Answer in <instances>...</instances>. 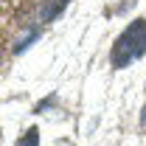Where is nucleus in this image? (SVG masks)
<instances>
[{"label": "nucleus", "mask_w": 146, "mask_h": 146, "mask_svg": "<svg viewBox=\"0 0 146 146\" xmlns=\"http://www.w3.org/2000/svg\"><path fill=\"white\" fill-rule=\"evenodd\" d=\"M143 54H146V20H132L129 28L115 39L112 65L115 68H127L129 62L141 59Z\"/></svg>", "instance_id": "1"}, {"label": "nucleus", "mask_w": 146, "mask_h": 146, "mask_svg": "<svg viewBox=\"0 0 146 146\" xmlns=\"http://www.w3.org/2000/svg\"><path fill=\"white\" fill-rule=\"evenodd\" d=\"M65 6H68V0H45V6H42V20H54Z\"/></svg>", "instance_id": "2"}, {"label": "nucleus", "mask_w": 146, "mask_h": 146, "mask_svg": "<svg viewBox=\"0 0 146 146\" xmlns=\"http://www.w3.org/2000/svg\"><path fill=\"white\" fill-rule=\"evenodd\" d=\"M36 138H39V129L31 127L25 135H23V138H20V143H17V146H36Z\"/></svg>", "instance_id": "3"}, {"label": "nucleus", "mask_w": 146, "mask_h": 146, "mask_svg": "<svg viewBox=\"0 0 146 146\" xmlns=\"http://www.w3.org/2000/svg\"><path fill=\"white\" fill-rule=\"evenodd\" d=\"M143 124H146V110H143Z\"/></svg>", "instance_id": "4"}]
</instances>
